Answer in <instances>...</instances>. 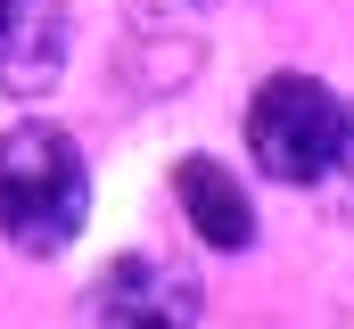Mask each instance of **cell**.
<instances>
[{"mask_svg": "<svg viewBox=\"0 0 354 329\" xmlns=\"http://www.w3.org/2000/svg\"><path fill=\"white\" fill-rule=\"evenodd\" d=\"M66 50H75L66 0H0V91L8 99H41L66 75Z\"/></svg>", "mask_w": 354, "mask_h": 329, "instance_id": "4", "label": "cell"}, {"mask_svg": "<svg viewBox=\"0 0 354 329\" xmlns=\"http://www.w3.org/2000/svg\"><path fill=\"white\" fill-rule=\"evenodd\" d=\"M149 8H157V17H165V8H198V0H149Z\"/></svg>", "mask_w": 354, "mask_h": 329, "instance_id": "7", "label": "cell"}, {"mask_svg": "<svg viewBox=\"0 0 354 329\" xmlns=\"http://www.w3.org/2000/svg\"><path fill=\"white\" fill-rule=\"evenodd\" d=\"M83 214H91V164L58 124L0 132V239L17 255H58L75 247Z\"/></svg>", "mask_w": 354, "mask_h": 329, "instance_id": "1", "label": "cell"}, {"mask_svg": "<svg viewBox=\"0 0 354 329\" xmlns=\"http://www.w3.org/2000/svg\"><path fill=\"white\" fill-rule=\"evenodd\" d=\"M174 198H181V214H189V231L214 247V255L256 247V206H248V189H239V173H231V164L181 157V164H174Z\"/></svg>", "mask_w": 354, "mask_h": 329, "instance_id": "5", "label": "cell"}, {"mask_svg": "<svg viewBox=\"0 0 354 329\" xmlns=\"http://www.w3.org/2000/svg\"><path fill=\"white\" fill-rule=\"evenodd\" d=\"M346 99L313 75H272L256 99H248V157L264 181H330L338 173V149H346Z\"/></svg>", "mask_w": 354, "mask_h": 329, "instance_id": "2", "label": "cell"}, {"mask_svg": "<svg viewBox=\"0 0 354 329\" xmlns=\"http://www.w3.org/2000/svg\"><path fill=\"white\" fill-rule=\"evenodd\" d=\"M198 272L165 263V255H115L107 280L91 288V321L99 329H198Z\"/></svg>", "mask_w": 354, "mask_h": 329, "instance_id": "3", "label": "cell"}, {"mask_svg": "<svg viewBox=\"0 0 354 329\" xmlns=\"http://www.w3.org/2000/svg\"><path fill=\"white\" fill-rule=\"evenodd\" d=\"M338 173H346V189H354V115H346V149H338Z\"/></svg>", "mask_w": 354, "mask_h": 329, "instance_id": "6", "label": "cell"}]
</instances>
